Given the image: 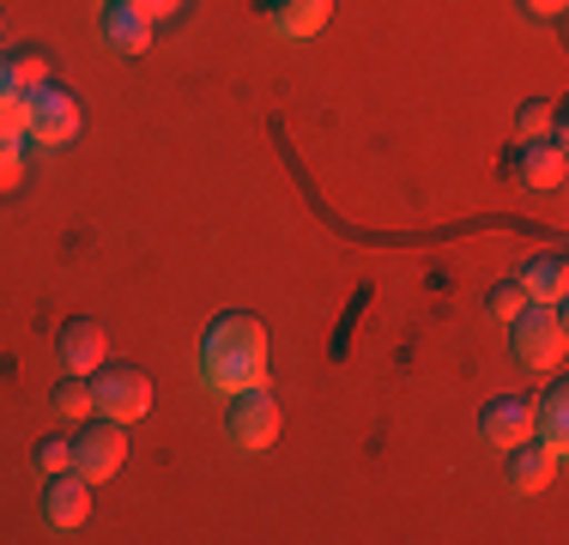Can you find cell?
<instances>
[{"instance_id":"19","label":"cell","mask_w":569,"mask_h":545,"mask_svg":"<svg viewBox=\"0 0 569 545\" xmlns=\"http://www.w3.org/2000/svg\"><path fill=\"white\" fill-rule=\"evenodd\" d=\"M12 67H19V86H43L49 79V49H12Z\"/></svg>"},{"instance_id":"16","label":"cell","mask_w":569,"mask_h":545,"mask_svg":"<svg viewBox=\"0 0 569 545\" xmlns=\"http://www.w3.org/2000/svg\"><path fill=\"white\" fill-rule=\"evenodd\" d=\"M56 413H61V418H73V425H79V418H91V413H98V394H91V376H73V370H67V376L56 382Z\"/></svg>"},{"instance_id":"18","label":"cell","mask_w":569,"mask_h":545,"mask_svg":"<svg viewBox=\"0 0 569 545\" xmlns=\"http://www.w3.org/2000/svg\"><path fill=\"white\" fill-rule=\"evenodd\" d=\"M73 467V436H43V443H37V473H67Z\"/></svg>"},{"instance_id":"1","label":"cell","mask_w":569,"mask_h":545,"mask_svg":"<svg viewBox=\"0 0 569 545\" xmlns=\"http://www.w3.org/2000/svg\"><path fill=\"white\" fill-rule=\"evenodd\" d=\"M200 382L219 394L267 382V321L249 316V309H224L200 339Z\"/></svg>"},{"instance_id":"9","label":"cell","mask_w":569,"mask_h":545,"mask_svg":"<svg viewBox=\"0 0 569 545\" xmlns=\"http://www.w3.org/2000/svg\"><path fill=\"white\" fill-rule=\"evenodd\" d=\"M152 12H140L133 0H103L98 7V37L110 49H121V54H146L152 49Z\"/></svg>"},{"instance_id":"7","label":"cell","mask_w":569,"mask_h":545,"mask_svg":"<svg viewBox=\"0 0 569 545\" xmlns=\"http://www.w3.org/2000/svg\"><path fill=\"white\" fill-rule=\"evenodd\" d=\"M86 515H91V479H79L73 467L49 473L43 479V522L61 527V534H73V527H86Z\"/></svg>"},{"instance_id":"6","label":"cell","mask_w":569,"mask_h":545,"mask_svg":"<svg viewBox=\"0 0 569 545\" xmlns=\"http://www.w3.org/2000/svg\"><path fill=\"white\" fill-rule=\"evenodd\" d=\"M121 460H128V425H121V418L98 413V425H91L86 436H73V473H79V479L103 485Z\"/></svg>"},{"instance_id":"11","label":"cell","mask_w":569,"mask_h":545,"mask_svg":"<svg viewBox=\"0 0 569 545\" xmlns=\"http://www.w3.org/2000/svg\"><path fill=\"white\" fill-rule=\"evenodd\" d=\"M103 351H110V334H103L98 316H73L61 327V364L73 376H91L103 364Z\"/></svg>"},{"instance_id":"8","label":"cell","mask_w":569,"mask_h":545,"mask_svg":"<svg viewBox=\"0 0 569 545\" xmlns=\"http://www.w3.org/2000/svg\"><path fill=\"white\" fill-rule=\"evenodd\" d=\"M551 473H558V455H551L539 436H521L515 448H503V479L515 497H539V490L551 485Z\"/></svg>"},{"instance_id":"10","label":"cell","mask_w":569,"mask_h":545,"mask_svg":"<svg viewBox=\"0 0 569 545\" xmlns=\"http://www.w3.org/2000/svg\"><path fill=\"white\" fill-rule=\"evenodd\" d=\"M479 436L491 448H515L521 436H533V400L521 394H497V400L479 406Z\"/></svg>"},{"instance_id":"13","label":"cell","mask_w":569,"mask_h":545,"mask_svg":"<svg viewBox=\"0 0 569 545\" xmlns=\"http://www.w3.org/2000/svg\"><path fill=\"white\" fill-rule=\"evenodd\" d=\"M521 291L533 297V304H563V291H569V267H563V255L558 249H546V255H533L521 272Z\"/></svg>"},{"instance_id":"17","label":"cell","mask_w":569,"mask_h":545,"mask_svg":"<svg viewBox=\"0 0 569 545\" xmlns=\"http://www.w3.org/2000/svg\"><path fill=\"white\" fill-rule=\"evenodd\" d=\"M521 309H527V291H521V279H497L491 285V291H485V316H491V321H515V316H521Z\"/></svg>"},{"instance_id":"20","label":"cell","mask_w":569,"mask_h":545,"mask_svg":"<svg viewBox=\"0 0 569 545\" xmlns=\"http://www.w3.org/2000/svg\"><path fill=\"white\" fill-rule=\"evenodd\" d=\"M24 182V140L0 146V195H12V188Z\"/></svg>"},{"instance_id":"21","label":"cell","mask_w":569,"mask_h":545,"mask_svg":"<svg viewBox=\"0 0 569 545\" xmlns=\"http://www.w3.org/2000/svg\"><path fill=\"white\" fill-rule=\"evenodd\" d=\"M19 98H24V86H19V67H12V49H0V109Z\"/></svg>"},{"instance_id":"3","label":"cell","mask_w":569,"mask_h":545,"mask_svg":"<svg viewBox=\"0 0 569 545\" xmlns=\"http://www.w3.org/2000/svg\"><path fill=\"white\" fill-rule=\"evenodd\" d=\"M19 121H24V140L37 146H67L79 133V98L61 86V79H43L19 98Z\"/></svg>"},{"instance_id":"15","label":"cell","mask_w":569,"mask_h":545,"mask_svg":"<svg viewBox=\"0 0 569 545\" xmlns=\"http://www.w3.org/2000/svg\"><path fill=\"white\" fill-rule=\"evenodd\" d=\"M533 436L563 460V436H569V388H563V382H558V388H546V400L533 406Z\"/></svg>"},{"instance_id":"2","label":"cell","mask_w":569,"mask_h":545,"mask_svg":"<svg viewBox=\"0 0 569 545\" xmlns=\"http://www.w3.org/2000/svg\"><path fill=\"white\" fill-rule=\"evenodd\" d=\"M509 334H515V364L521 370H558V358H563V304H533L527 297V309L509 321Z\"/></svg>"},{"instance_id":"4","label":"cell","mask_w":569,"mask_h":545,"mask_svg":"<svg viewBox=\"0 0 569 545\" xmlns=\"http://www.w3.org/2000/svg\"><path fill=\"white\" fill-rule=\"evenodd\" d=\"M224 436H230V448H242V455H261V448L279 436V400H273L267 382L224 394Z\"/></svg>"},{"instance_id":"22","label":"cell","mask_w":569,"mask_h":545,"mask_svg":"<svg viewBox=\"0 0 569 545\" xmlns=\"http://www.w3.org/2000/svg\"><path fill=\"white\" fill-rule=\"evenodd\" d=\"M521 12H527V19H558L563 0H521Z\"/></svg>"},{"instance_id":"23","label":"cell","mask_w":569,"mask_h":545,"mask_svg":"<svg viewBox=\"0 0 569 545\" xmlns=\"http://www.w3.org/2000/svg\"><path fill=\"white\" fill-rule=\"evenodd\" d=\"M140 12H152V19H170V12H182V0H133Z\"/></svg>"},{"instance_id":"12","label":"cell","mask_w":569,"mask_h":545,"mask_svg":"<svg viewBox=\"0 0 569 545\" xmlns=\"http://www.w3.org/2000/svg\"><path fill=\"white\" fill-rule=\"evenodd\" d=\"M333 0H261V19L273 37H316L328 24Z\"/></svg>"},{"instance_id":"14","label":"cell","mask_w":569,"mask_h":545,"mask_svg":"<svg viewBox=\"0 0 569 545\" xmlns=\"http://www.w3.org/2000/svg\"><path fill=\"white\" fill-rule=\"evenodd\" d=\"M515 176H521L527 188H558L563 182V146L558 140H521Z\"/></svg>"},{"instance_id":"5","label":"cell","mask_w":569,"mask_h":545,"mask_svg":"<svg viewBox=\"0 0 569 545\" xmlns=\"http://www.w3.org/2000/svg\"><path fill=\"white\" fill-rule=\"evenodd\" d=\"M91 394H98V413L121 418V425L152 413V376L140 364H98L91 370Z\"/></svg>"}]
</instances>
